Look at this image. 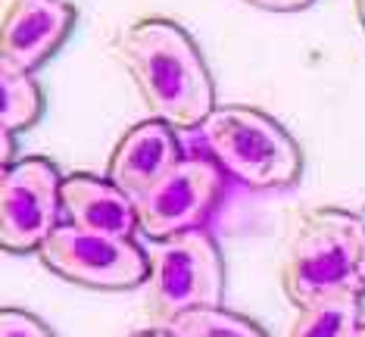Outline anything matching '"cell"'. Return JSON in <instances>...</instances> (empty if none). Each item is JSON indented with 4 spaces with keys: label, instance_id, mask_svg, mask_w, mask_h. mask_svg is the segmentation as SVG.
I'll return each mask as SVG.
<instances>
[{
    "label": "cell",
    "instance_id": "17",
    "mask_svg": "<svg viewBox=\"0 0 365 337\" xmlns=\"http://www.w3.org/2000/svg\"><path fill=\"white\" fill-rule=\"evenodd\" d=\"M353 6H356V16H359V26L365 31V0H353Z\"/></svg>",
    "mask_w": 365,
    "mask_h": 337
},
{
    "label": "cell",
    "instance_id": "12",
    "mask_svg": "<svg viewBox=\"0 0 365 337\" xmlns=\"http://www.w3.org/2000/svg\"><path fill=\"white\" fill-rule=\"evenodd\" d=\"M44 116V94L41 85L31 78V72H19L10 66H0V122L4 131L19 135V131L35 128Z\"/></svg>",
    "mask_w": 365,
    "mask_h": 337
},
{
    "label": "cell",
    "instance_id": "10",
    "mask_svg": "<svg viewBox=\"0 0 365 337\" xmlns=\"http://www.w3.org/2000/svg\"><path fill=\"white\" fill-rule=\"evenodd\" d=\"M63 222L85 228V232L115 237H131L140 232L135 197L115 187L106 175L101 178L88 175V172L63 178Z\"/></svg>",
    "mask_w": 365,
    "mask_h": 337
},
{
    "label": "cell",
    "instance_id": "18",
    "mask_svg": "<svg viewBox=\"0 0 365 337\" xmlns=\"http://www.w3.org/2000/svg\"><path fill=\"white\" fill-rule=\"evenodd\" d=\"M362 278H365V209H362Z\"/></svg>",
    "mask_w": 365,
    "mask_h": 337
},
{
    "label": "cell",
    "instance_id": "1",
    "mask_svg": "<svg viewBox=\"0 0 365 337\" xmlns=\"http://www.w3.org/2000/svg\"><path fill=\"white\" fill-rule=\"evenodd\" d=\"M113 53L125 66L153 119L190 131L215 110L210 66L178 22L163 16L135 19L115 35Z\"/></svg>",
    "mask_w": 365,
    "mask_h": 337
},
{
    "label": "cell",
    "instance_id": "15",
    "mask_svg": "<svg viewBox=\"0 0 365 337\" xmlns=\"http://www.w3.org/2000/svg\"><path fill=\"white\" fill-rule=\"evenodd\" d=\"M250 6H259V10H269V13H297V10H306L312 0H244Z\"/></svg>",
    "mask_w": 365,
    "mask_h": 337
},
{
    "label": "cell",
    "instance_id": "16",
    "mask_svg": "<svg viewBox=\"0 0 365 337\" xmlns=\"http://www.w3.org/2000/svg\"><path fill=\"white\" fill-rule=\"evenodd\" d=\"M131 337H178V334L169 331V328H147V331H135Z\"/></svg>",
    "mask_w": 365,
    "mask_h": 337
},
{
    "label": "cell",
    "instance_id": "13",
    "mask_svg": "<svg viewBox=\"0 0 365 337\" xmlns=\"http://www.w3.org/2000/svg\"><path fill=\"white\" fill-rule=\"evenodd\" d=\"M169 331H175L178 337H269L259 322L225 306L190 309L169 325Z\"/></svg>",
    "mask_w": 365,
    "mask_h": 337
},
{
    "label": "cell",
    "instance_id": "14",
    "mask_svg": "<svg viewBox=\"0 0 365 337\" xmlns=\"http://www.w3.org/2000/svg\"><path fill=\"white\" fill-rule=\"evenodd\" d=\"M0 337H56L51 328L26 309H0Z\"/></svg>",
    "mask_w": 365,
    "mask_h": 337
},
{
    "label": "cell",
    "instance_id": "19",
    "mask_svg": "<svg viewBox=\"0 0 365 337\" xmlns=\"http://www.w3.org/2000/svg\"><path fill=\"white\" fill-rule=\"evenodd\" d=\"M356 337H365V322H362V328H359V334H356Z\"/></svg>",
    "mask_w": 365,
    "mask_h": 337
},
{
    "label": "cell",
    "instance_id": "4",
    "mask_svg": "<svg viewBox=\"0 0 365 337\" xmlns=\"http://www.w3.org/2000/svg\"><path fill=\"white\" fill-rule=\"evenodd\" d=\"M225 297V259L206 228L175 234L150 253L147 312L153 328H169L190 309L222 306Z\"/></svg>",
    "mask_w": 365,
    "mask_h": 337
},
{
    "label": "cell",
    "instance_id": "9",
    "mask_svg": "<svg viewBox=\"0 0 365 337\" xmlns=\"http://www.w3.org/2000/svg\"><path fill=\"white\" fill-rule=\"evenodd\" d=\"M181 160H185V153H181L175 128L150 116L131 125L119 138V144L110 153V162H106V178L138 200L153 185H160Z\"/></svg>",
    "mask_w": 365,
    "mask_h": 337
},
{
    "label": "cell",
    "instance_id": "2",
    "mask_svg": "<svg viewBox=\"0 0 365 337\" xmlns=\"http://www.w3.org/2000/svg\"><path fill=\"white\" fill-rule=\"evenodd\" d=\"M281 287L297 309L344 294H365L362 219L337 207L303 212L281 262Z\"/></svg>",
    "mask_w": 365,
    "mask_h": 337
},
{
    "label": "cell",
    "instance_id": "7",
    "mask_svg": "<svg viewBox=\"0 0 365 337\" xmlns=\"http://www.w3.org/2000/svg\"><path fill=\"white\" fill-rule=\"evenodd\" d=\"M225 172L210 156H185L160 185L138 197L140 232L153 241L206 228L225 194Z\"/></svg>",
    "mask_w": 365,
    "mask_h": 337
},
{
    "label": "cell",
    "instance_id": "3",
    "mask_svg": "<svg viewBox=\"0 0 365 337\" xmlns=\"http://www.w3.org/2000/svg\"><path fill=\"white\" fill-rule=\"evenodd\" d=\"M210 160L250 191L294 187L303 175V150L269 113L244 103L215 106L200 125Z\"/></svg>",
    "mask_w": 365,
    "mask_h": 337
},
{
    "label": "cell",
    "instance_id": "5",
    "mask_svg": "<svg viewBox=\"0 0 365 337\" xmlns=\"http://www.w3.org/2000/svg\"><path fill=\"white\" fill-rule=\"evenodd\" d=\"M38 256L56 278L91 291H131L150 278V256L135 237L85 232L69 222L53 228Z\"/></svg>",
    "mask_w": 365,
    "mask_h": 337
},
{
    "label": "cell",
    "instance_id": "11",
    "mask_svg": "<svg viewBox=\"0 0 365 337\" xmlns=\"http://www.w3.org/2000/svg\"><path fill=\"white\" fill-rule=\"evenodd\" d=\"M362 328V294H344L297 309L287 337H356Z\"/></svg>",
    "mask_w": 365,
    "mask_h": 337
},
{
    "label": "cell",
    "instance_id": "8",
    "mask_svg": "<svg viewBox=\"0 0 365 337\" xmlns=\"http://www.w3.org/2000/svg\"><path fill=\"white\" fill-rule=\"evenodd\" d=\"M76 26L69 0H10L0 28V66L19 72L41 69Z\"/></svg>",
    "mask_w": 365,
    "mask_h": 337
},
{
    "label": "cell",
    "instance_id": "6",
    "mask_svg": "<svg viewBox=\"0 0 365 337\" xmlns=\"http://www.w3.org/2000/svg\"><path fill=\"white\" fill-rule=\"evenodd\" d=\"M63 225V175L47 156H22L0 178V247L38 253Z\"/></svg>",
    "mask_w": 365,
    "mask_h": 337
}]
</instances>
